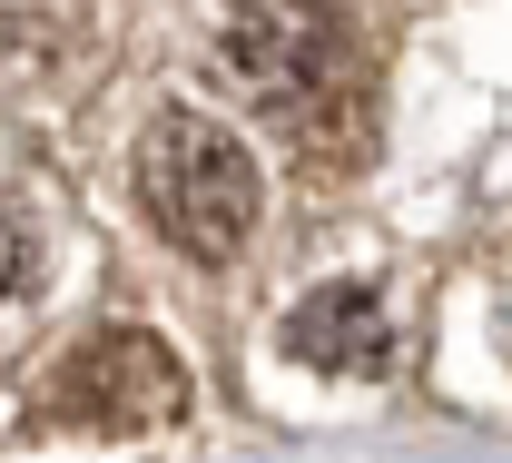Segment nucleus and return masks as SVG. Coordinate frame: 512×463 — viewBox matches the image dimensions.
<instances>
[{
	"label": "nucleus",
	"mask_w": 512,
	"mask_h": 463,
	"mask_svg": "<svg viewBox=\"0 0 512 463\" xmlns=\"http://www.w3.org/2000/svg\"><path fill=\"white\" fill-rule=\"evenodd\" d=\"M138 207L158 217L168 247H188L197 266H227L256 237V158L237 129H217L207 109H168L158 129L138 138Z\"/></svg>",
	"instance_id": "1"
},
{
	"label": "nucleus",
	"mask_w": 512,
	"mask_h": 463,
	"mask_svg": "<svg viewBox=\"0 0 512 463\" xmlns=\"http://www.w3.org/2000/svg\"><path fill=\"white\" fill-rule=\"evenodd\" d=\"M227 69L276 129H296L335 168V99H355V50L316 0H247L227 20Z\"/></svg>",
	"instance_id": "2"
},
{
	"label": "nucleus",
	"mask_w": 512,
	"mask_h": 463,
	"mask_svg": "<svg viewBox=\"0 0 512 463\" xmlns=\"http://www.w3.org/2000/svg\"><path fill=\"white\" fill-rule=\"evenodd\" d=\"M178 404H188V365L158 335H128V326L69 345L50 375V424H69V434H148Z\"/></svg>",
	"instance_id": "3"
},
{
	"label": "nucleus",
	"mask_w": 512,
	"mask_h": 463,
	"mask_svg": "<svg viewBox=\"0 0 512 463\" xmlns=\"http://www.w3.org/2000/svg\"><path fill=\"white\" fill-rule=\"evenodd\" d=\"M286 345H296L316 375H375L384 355H394V316H384L375 286H316V296L296 306Z\"/></svg>",
	"instance_id": "4"
},
{
	"label": "nucleus",
	"mask_w": 512,
	"mask_h": 463,
	"mask_svg": "<svg viewBox=\"0 0 512 463\" xmlns=\"http://www.w3.org/2000/svg\"><path fill=\"white\" fill-rule=\"evenodd\" d=\"M30 286H40V227H30L20 207H0V316H10Z\"/></svg>",
	"instance_id": "5"
}]
</instances>
